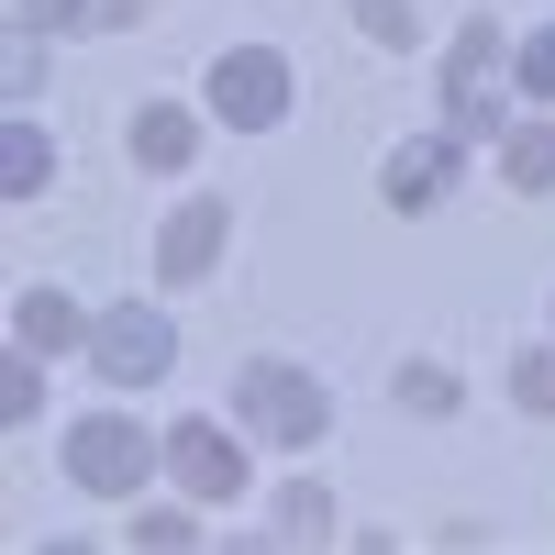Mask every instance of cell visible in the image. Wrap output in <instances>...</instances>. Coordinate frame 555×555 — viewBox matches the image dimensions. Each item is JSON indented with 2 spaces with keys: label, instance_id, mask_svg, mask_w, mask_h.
Returning <instances> with one entry per match:
<instances>
[{
  "label": "cell",
  "instance_id": "16",
  "mask_svg": "<svg viewBox=\"0 0 555 555\" xmlns=\"http://www.w3.org/2000/svg\"><path fill=\"white\" fill-rule=\"evenodd\" d=\"M122 544H145V555H190L201 522H190V500H156V512H133V522H122Z\"/></svg>",
  "mask_w": 555,
  "mask_h": 555
},
{
  "label": "cell",
  "instance_id": "18",
  "mask_svg": "<svg viewBox=\"0 0 555 555\" xmlns=\"http://www.w3.org/2000/svg\"><path fill=\"white\" fill-rule=\"evenodd\" d=\"M512 400L533 411V423H555V345H522L512 356Z\"/></svg>",
  "mask_w": 555,
  "mask_h": 555
},
{
  "label": "cell",
  "instance_id": "3",
  "mask_svg": "<svg viewBox=\"0 0 555 555\" xmlns=\"http://www.w3.org/2000/svg\"><path fill=\"white\" fill-rule=\"evenodd\" d=\"M234 423L267 434V444H289V455H311L334 434V389H322L311 366H289V356H245L234 366Z\"/></svg>",
  "mask_w": 555,
  "mask_h": 555
},
{
  "label": "cell",
  "instance_id": "21",
  "mask_svg": "<svg viewBox=\"0 0 555 555\" xmlns=\"http://www.w3.org/2000/svg\"><path fill=\"white\" fill-rule=\"evenodd\" d=\"M12 89H44V34L12 23Z\"/></svg>",
  "mask_w": 555,
  "mask_h": 555
},
{
  "label": "cell",
  "instance_id": "11",
  "mask_svg": "<svg viewBox=\"0 0 555 555\" xmlns=\"http://www.w3.org/2000/svg\"><path fill=\"white\" fill-rule=\"evenodd\" d=\"M56 190V133H44L34 112L0 122V201H44Z\"/></svg>",
  "mask_w": 555,
  "mask_h": 555
},
{
  "label": "cell",
  "instance_id": "14",
  "mask_svg": "<svg viewBox=\"0 0 555 555\" xmlns=\"http://www.w3.org/2000/svg\"><path fill=\"white\" fill-rule=\"evenodd\" d=\"M267 533H278V544H322V533H334V489H322V478L267 489Z\"/></svg>",
  "mask_w": 555,
  "mask_h": 555
},
{
  "label": "cell",
  "instance_id": "9",
  "mask_svg": "<svg viewBox=\"0 0 555 555\" xmlns=\"http://www.w3.org/2000/svg\"><path fill=\"white\" fill-rule=\"evenodd\" d=\"M122 145H133V167L190 178V167H201V145H211V112H201V101H145V112L122 122Z\"/></svg>",
  "mask_w": 555,
  "mask_h": 555
},
{
  "label": "cell",
  "instance_id": "17",
  "mask_svg": "<svg viewBox=\"0 0 555 555\" xmlns=\"http://www.w3.org/2000/svg\"><path fill=\"white\" fill-rule=\"evenodd\" d=\"M512 89H522L533 112H555V23H533V34L512 44Z\"/></svg>",
  "mask_w": 555,
  "mask_h": 555
},
{
  "label": "cell",
  "instance_id": "2",
  "mask_svg": "<svg viewBox=\"0 0 555 555\" xmlns=\"http://www.w3.org/2000/svg\"><path fill=\"white\" fill-rule=\"evenodd\" d=\"M56 467H67V489H89V500H133V489L167 467V434H145L122 400H101V411H78V423L56 434Z\"/></svg>",
  "mask_w": 555,
  "mask_h": 555
},
{
  "label": "cell",
  "instance_id": "12",
  "mask_svg": "<svg viewBox=\"0 0 555 555\" xmlns=\"http://www.w3.org/2000/svg\"><path fill=\"white\" fill-rule=\"evenodd\" d=\"M500 178H512L522 201H544V190H555V112H522L512 133H500Z\"/></svg>",
  "mask_w": 555,
  "mask_h": 555
},
{
  "label": "cell",
  "instance_id": "15",
  "mask_svg": "<svg viewBox=\"0 0 555 555\" xmlns=\"http://www.w3.org/2000/svg\"><path fill=\"white\" fill-rule=\"evenodd\" d=\"M34 411H44V356H34V345H12V356H0V423L23 434Z\"/></svg>",
  "mask_w": 555,
  "mask_h": 555
},
{
  "label": "cell",
  "instance_id": "1",
  "mask_svg": "<svg viewBox=\"0 0 555 555\" xmlns=\"http://www.w3.org/2000/svg\"><path fill=\"white\" fill-rule=\"evenodd\" d=\"M522 89H512V34H500L489 12L478 23H455V44H444V133H467V145H500L522 112Z\"/></svg>",
  "mask_w": 555,
  "mask_h": 555
},
{
  "label": "cell",
  "instance_id": "13",
  "mask_svg": "<svg viewBox=\"0 0 555 555\" xmlns=\"http://www.w3.org/2000/svg\"><path fill=\"white\" fill-rule=\"evenodd\" d=\"M145 0H12V23L23 34H122Z\"/></svg>",
  "mask_w": 555,
  "mask_h": 555
},
{
  "label": "cell",
  "instance_id": "6",
  "mask_svg": "<svg viewBox=\"0 0 555 555\" xmlns=\"http://www.w3.org/2000/svg\"><path fill=\"white\" fill-rule=\"evenodd\" d=\"M167 478L178 489H190V500H211V512H222V500H245V423H211V411H190V423H167Z\"/></svg>",
  "mask_w": 555,
  "mask_h": 555
},
{
  "label": "cell",
  "instance_id": "20",
  "mask_svg": "<svg viewBox=\"0 0 555 555\" xmlns=\"http://www.w3.org/2000/svg\"><path fill=\"white\" fill-rule=\"evenodd\" d=\"M389 389H400V411H455V366H434V356H411V366H400Z\"/></svg>",
  "mask_w": 555,
  "mask_h": 555
},
{
  "label": "cell",
  "instance_id": "7",
  "mask_svg": "<svg viewBox=\"0 0 555 555\" xmlns=\"http://www.w3.org/2000/svg\"><path fill=\"white\" fill-rule=\"evenodd\" d=\"M455 178H467V133H400V145L378 156V190H389V211H444L455 201Z\"/></svg>",
  "mask_w": 555,
  "mask_h": 555
},
{
  "label": "cell",
  "instance_id": "19",
  "mask_svg": "<svg viewBox=\"0 0 555 555\" xmlns=\"http://www.w3.org/2000/svg\"><path fill=\"white\" fill-rule=\"evenodd\" d=\"M356 34L400 56V44H423V12H411V0H356Z\"/></svg>",
  "mask_w": 555,
  "mask_h": 555
},
{
  "label": "cell",
  "instance_id": "5",
  "mask_svg": "<svg viewBox=\"0 0 555 555\" xmlns=\"http://www.w3.org/2000/svg\"><path fill=\"white\" fill-rule=\"evenodd\" d=\"M89 366H101V389H156L178 366V322L156 300H112L101 322H89Z\"/></svg>",
  "mask_w": 555,
  "mask_h": 555
},
{
  "label": "cell",
  "instance_id": "10",
  "mask_svg": "<svg viewBox=\"0 0 555 555\" xmlns=\"http://www.w3.org/2000/svg\"><path fill=\"white\" fill-rule=\"evenodd\" d=\"M89 322H101V311H78L67 289H23V300H12V345H34V356H67V345H78V356H89Z\"/></svg>",
  "mask_w": 555,
  "mask_h": 555
},
{
  "label": "cell",
  "instance_id": "8",
  "mask_svg": "<svg viewBox=\"0 0 555 555\" xmlns=\"http://www.w3.org/2000/svg\"><path fill=\"white\" fill-rule=\"evenodd\" d=\"M222 245H234V211H222V190H190V201L156 222V278H167V289H201V278L222 267Z\"/></svg>",
  "mask_w": 555,
  "mask_h": 555
},
{
  "label": "cell",
  "instance_id": "4",
  "mask_svg": "<svg viewBox=\"0 0 555 555\" xmlns=\"http://www.w3.org/2000/svg\"><path fill=\"white\" fill-rule=\"evenodd\" d=\"M201 112L222 133H278L300 112V67L278 56V44H222V56L201 67Z\"/></svg>",
  "mask_w": 555,
  "mask_h": 555
}]
</instances>
